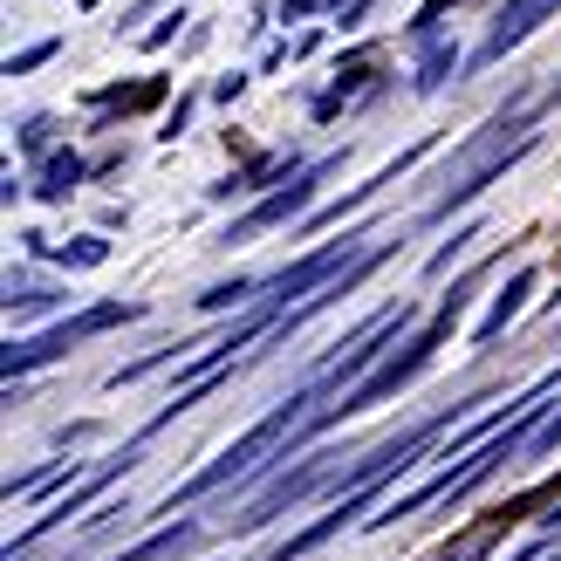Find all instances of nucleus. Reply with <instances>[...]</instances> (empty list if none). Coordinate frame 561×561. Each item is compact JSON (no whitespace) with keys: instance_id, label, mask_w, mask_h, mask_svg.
<instances>
[{"instance_id":"f257e3e1","label":"nucleus","mask_w":561,"mask_h":561,"mask_svg":"<svg viewBox=\"0 0 561 561\" xmlns=\"http://www.w3.org/2000/svg\"><path fill=\"white\" fill-rule=\"evenodd\" d=\"M137 316H145L137 301H103V308H82V316L55 322V329H42V335H27V343H8V356H0V370H8V383H14L21 370H35V363H48V356L76 350L82 335H103V329H117V322H137Z\"/></svg>"},{"instance_id":"f03ea898","label":"nucleus","mask_w":561,"mask_h":561,"mask_svg":"<svg viewBox=\"0 0 561 561\" xmlns=\"http://www.w3.org/2000/svg\"><path fill=\"white\" fill-rule=\"evenodd\" d=\"M329 172H343V158L301 164V172L280 185V192H267V199L247 213V219H233V233H227V240H247V233H267V227H288V219H301L308 206H316V192H322V179H329Z\"/></svg>"},{"instance_id":"7ed1b4c3","label":"nucleus","mask_w":561,"mask_h":561,"mask_svg":"<svg viewBox=\"0 0 561 561\" xmlns=\"http://www.w3.org/2000/svg\"><path fill=\"white\" fill-rule=\"evenodd\" d=\"M554 8V0H507V8H500V21H493V35L480 42V55H472V62H500V55H507L514 42H527V35H535V21Z\"/></svg>"},{"instance_id":"20e7f679","label":"nucleus","mask_w":561,"mask_h":561,"mask_svg":"<svg viewBox=\"0 0 561 561\" xmlns=\"http://www.w3.org/2000/svg\"><path fill=\"white\" fill-rule=\"evenodd\" d=\"M527 295H535V267H520V274L507 280V288L493 295V308L480 316V329H472V343H500V335H507V322L527 308Z\"/></svg>"},{"instance_id":"39448f33","label":"nucleus","mask_w":561,"mask_h":561,"mask_svg":"<svg viewBox=\"0 0 561 561\" xmlns=\"http://www.w3.org/2000/svg\"><path fill=\"white\" fill-rule=\"evenodd\" d=\"M192 541H199V520H179V527H158L151 541H137V548L117 554V561H164V554H185Z\"/></svg>"},{"instance_id":"423d86ee","label":"nucleus","mask_w":561,"mask_h":561,"mask_svg":"<svg viewBox=\"0 0 561 561\" xmlns=\"http://www.w3.org/2000/svg\"><path fill=\"white\" fill-rule=\"evenodd\" d=\"M76 185H82V158H76V151H55V158L42 164V185H35V192H42V199H69Z\"/></svg>"},{"instance_id":"0eeeda50","label":"nucleus","mask_w":561,"mask_h":561,"mask_svg":"<svg viewBox=\"0 0 561 561\" xmlns=\"http://www.w3.org/2000/svg\"><path fill=\"white\" fill-rule=\"evenodd\" d=\"M453 69H459V48H453V42H425V62H417V90L432 96Z\"/></svg>"},{"instance_id":"6e6552de","label":"nucleus","mask_w":561,"mask_h":561,"mask_svg":"<svg viewBox=\"0 0 561 561\" xmlns=\"http://www.w3.org/2000/svg\"><path fill=\"white\" fill-rule=\"evenodd\" d=\"M240 301H261V288H254L247 274H233V280H219V288H206V295H199L206 316H213V308H240Z\"/></svg>"},{"instance_id":"1a4fd4ad","label":"nucleus","mask_w":561,"mask_h":561,"mask_svg":"<svg viewBox=\"0 0 561 561\" xmlns=\"http://www.w3.org/2000/svg\"><path fill=\"white\" fill-rule=\"evenodd\" d=\"M453 8H459V0H425V8H417V21H411V35H417V42H438V21L453 14Z\"/></svg>"},{"instance_id":"9d476101","label":"nucleus","mask_w":561,"mask_h":561,"mask_svg":"<svg viewBox=\"0 0 561 561\" xmlns=\"http://www.w3.org/2000/svg\"><path fill=\"white\" fill-rule=\"evenodd\" d=\"M62 261H69V267H103V261H110V240H96V233H90V240L62 247Z\"/></svg>"},{"instance_id":"9b49d317","label":"nucleus","mask_w":561,"mask_h":561,"mask_svg":"<svg viewBox=\"0 0 561 561\" xmlns=\"http://www.w3.org/2000/svg\"><path fill=\"white\" fill-rule=\"evenodd\" d=\"M466 240H480V233H472V227H466V233H453V247H438V254L425 261V274H445V267H453V261L466 254Z\"/></svg>"},{"instance_id":"f8f14e48","label":"nucleus","mask_w":561,"mask_h":561,"mask_svg":"<svg viewBox=\"0 0 561 561\" xmlns=\"http://www.w3.org/2000/svg\"><path fill=\"white\" fill-rule=\"evenodd\" d=\"M48 55H55V42H35V48H21V55H14V62H8V76H27V69H42V62H48Z\"/></svg>"},{"instance_id":"ddd939ff","label":"nucleus","mask_w":561,"mask_h":561,"mask_svg":"<svg viewBox=\"0 0 561 561\" xmlns=\"http://www.w3.org/2000/svg\"><path fill=\"white\" fill-rule=\"evenodd\" d=\"M554 445H561V411L548 417V425H541L535 438H527V453H554Z\"/></svg>"},{"instance_id":"4468645a","label":"nucleus","mask_w":561,"mask_h":561,"mask_svg":"<svg viewBox=\"0 0 561 561\" xmlns=\"http://www.w3.org/2000/svg\"><path fill=\"white\" fill-rule=\"evenodd\" d=\"M329 14L343 21V27H356V14H370V0H329Z\"/></svg>"},{"instance_id":"2eb2a0df","label":"nucleus","mask_w":561,"mask_h":561,"mask_svg":"<svg viewBox=\"0 0 561 561\" xmlns=\"http://www.w3.org/2000/svg\"><path fill=\"white\" fill-rule=\"evenodd\" d=\"M21 145L42 151V145H48V117H27V124H21Z\"/></svg>"},{"instance_id":"dca6fc26","label":"nucleus","mask_w":561,"mask_h":561,"mask_svg":"<svg viewBox=\"0 0 561 561\" xmlns=\"http://www.w3.org/2000/svg\"><path fill=\"white\" fill-rule=\"evenodd\" d=\"M322 0H280V14H316Z\"/></svg>"}]
</instances>
